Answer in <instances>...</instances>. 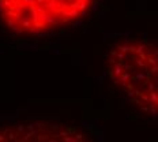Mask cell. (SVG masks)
I'll use <instances>...</instances> for the list:
<instances>
[{
	"label": "cell",
	"mask_w": 158,
	"mask_h": 142,
	"mask_svg": "<svg viewBox=\"0 0 158 142\" xmlns=\"http://www.w3.org/2000/svg\"><path fill=\"white\" fill-rule=\"evenodd\" d=\"M147 76H149V75H147V74L144 72V71H139V72H138L136 75H134V76H132V81H135V82L144 81V79H146Z\"/></svg>",
	"instance_id": "1"
},
{
	"label": "cell",
	"mask_w": 158,
	"mask_h": 142,
	"mask_svg": "<svg viewBox=\"0 0 158 142\" xmlns=\"http://www.w3.org/2000/svg\"><path fill=\"white\" fill-rule=\"evenodd\" d=\"M150 104H158V93H155V92H151L150 93Z\"/></svg>",
	"instance_id": "2"
},
{
	"label": "cell",
	"mask_w": 158,
	"mask_h": 142,
	"mask_svg": "<svg viewBox=\"0 0 158 142\" xmlns=\"http://www.w3.org/2000/svg\"><path fill=\"white\" fill-rule=\"evenodd\" d=\"M149 112H150V115H151V118H153V119H154V120H157L158 111L155 109V107H154V105H150V111H149Z\"/></svg>",
	"instance_id": "3"
},
{
	"label": "cell",
	"mask_w": 158,
	"mask_h": 142,
	"mask_svg": "<svg viewBox=\"0 0 158 142\" xmlns=\"http://www.w3.org/2000/svg\"><path fill=\"white\" fill-rule=\"evenodd\" d=\"M155 86H157V85H155V83H154L153 81L149 82V83H147V90H149V93L155 92V90H154V89H155Z\"/></svg>",
	"instance_id": "4"
},
{
	"label": "cell",
	"mask_w": 158,
	"mask_h": 142,
	"mask_svg": "<svg viewBox=\"0 0 158 142\" xmlns=\"http://www.w3.org/2000/svg\"><path fill=\"white\" fill-rule=\"evenodd\" d=\"M147 62H149L151 66H157L158 64V57H149Z\"/></svg>",
	"instance_id": "5"
},
{
	"label": "cell",
	"mask_w": 158,
	"mask_h": 142,
	"mask_svg": "<svg viewBox=\"0 0 158 142\" xmlns=\"http://www.w3.org/2000/svg\"><path fill=\"white\" fill-rule=\"evenodd\" d=\"M155 72H158V66H153L151 68H150V71L147 72V75H153V74H155Z\"/></svg>",
	"instance_id": "6"
},
{
	"label": "cell",
	"mask_w": 158,
	"mask_h": 142,
	"mask_svg": "<svg viewBox=\"0 0 158 142\" xmlns=\"http://www.w3.org/2000/svg\"><path fill=\"white\" fill-rule=\"evenodd\" d=\"M117 59H119L120 62H123V60L125 59V53H123V52H120V53H117Z\"/></svg>",
	"instance_id": "7"
},
{
	"label": "cell",
	"mask_w": 158,
	"mask_h": 142,
	"mask_svg": "<svg viewBox=\"0 0 158 142\" xmlns=\"http://www.w3.org/2000/svg\"><path fill=\"white\" fill-rule=\"evenodd\" d=\"M157 120H158V116H157Z\"/></svg>",
	"instance_id": "8"
}]
</instances>
